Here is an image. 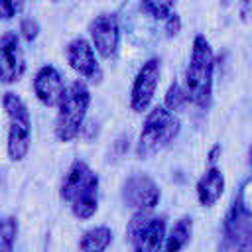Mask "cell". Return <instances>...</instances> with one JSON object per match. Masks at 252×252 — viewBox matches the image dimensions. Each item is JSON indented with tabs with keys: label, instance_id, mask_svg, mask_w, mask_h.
<instances>
[{
	"label": "cell",
	"instance_id": "5",
	"mask_svg": "<svg viewBox=\"0 0 252 252\" xmlns=\"http://www.w3.org/2000/svg\"><path fill=\"white\" fill-rule=\"evenodd\" d=\"M2 106L8 116V158L12 161H22L30 152L32 142V116L26 102L12 91L2 94Z\"/></svg>",
	"mask_w": 252,
	"mask_h": 252
},
{
	"label": "cell",
	"instance_id": "12",
	"mask_svg": "<svg viewBox=\"0 0 252 252\" xmlns=\"http://www.w3.org/2000/svg\"><path fill=\"white\" fill-rule=\"evenodd\" d=\"M89 33L100 57L110 59L116 55L118 45H120V24L114 14H108V12L98 14L89 24Z\"/></svg>",
	"mask_w": 252,
	"mask_h": 252
},
{
	"label": "cell",
	"instance_id": "27",
	"mask_svg": "<svg viewBox=\"0 0 252 252\" xmlns=\"http://www.w3.org/2000/svg\"><path fill=\"white\" fill-rule=\"evenodd\" d=\"M51 2H59V0H51Z\"/></svg>",
	"mask_w": 252,
	"mask_h": 252
},
{
	"label": "cell",
	"instance_id": "2",
	"mask_svg": "<svg viewBox=\"0 0 252 252\" xmlns=\"http://www.w3.org/2000/svg\"><path fill=\"white\" fill-rule=\"evenodd\" d=\"M213 71H215V55L209 39L203 33L193 37L189 65L185 69V91L189 102L199 106L201 110L211 108L213 100Z\"/></svg>",
	"mask_w": 252,
	"mask_h": 252
},
{
	"label": "cell",
	"instance_id": "1",
	"mask_svg": "<svg viewBox=\"0 0 252 252\" xmlns=\"http://www.w3.org/2000/svg\"><path fill=\"white\" fill-rule=\"evenodd\" d=\"M59 197L69 205L75 219L89 220L98 211V173L87 161L75 159L61 181Z\"/></svg>",
	"mask_w": 252,
	"mask_h": 252
},
{
	"label": "cell",
	"instance_id": "11",
	"mask_svg": "<svg viewBox=\"0 0 252 252\" xmlns=\"http://www.w3.org/2000/svg\"><path fill=\"white\" fill-rule=\"evenodd\" d=\"M94 45L85 39V37H73L67 45H65V59L69 63V67L79 73L83 79H89L93 83H98L102 79V71L100 65L96 61L94 55Z\"/></svg>",
	"mask_w": 252,
	"mask_h": 252
},
{
	"label": "cell",
	"instance_id": "14",
	"mask_svg": "<svg viewBox=\"0 0 252 252\" xmlns=\"http://www.w3.org/2000/svg\"><path fill=\"white\" fill-rule=\"evenodd\" d=\"M224 173L220 171V167L211 165L205 169V173L199 177L195 193H197V201L201 207H213L217 205V201L222 197L224 193Z\"/></svg>",
	"mask_w": 252,
	"mask_h": 252
},
{
	"label": "cell",
	"instance_id": "15",
	"mask_svg": "<svg viewBox=\"0 0 252 252\" xmlns=\"http://www.w3.org/2000/svg\"><path fill=\"white\" fill-rule=\"evenodd\" d=\"M191 236H193V219L191 217H181L169 228L161 252H183L187 248V244L191 242Z\"/></svg>",
	"mask_w": 252,
	"mask_h": 252
},
{
	"label": "cell",
	"instance_id": "9",
	"mask_svg": "<svg viewBox=\"0 0 252 252\" xmlns=\"http://www.w3.org/2000/svg\"><path fill=\"white\" fill-rule=\"evenodd\" d=\"M159 199H161L159 185L146 173H134L122 185V201L126 203V207L134 209L136 213L156 209Z\"/></svg>",
	"mask_w": 252,
	"mask_h": 252
},
{
	"label": "cell",
	"instance_id": "10",
	"mask_svg": "<svg viewBox=\"0 0 252 252\" xmlns=\"http://www.w3.org/2000/svg\"><path fill=\"white\" fill-rule=\"evenodd\" d=\"M26 73V57L16 32H4L0 37V79L4 85L18 83Z\"/></svg>",
	"mask_w": 252,
	"mask_h": 252
},
{
	"label": "cell",
	"instance_id": "3",
	"mask_svg": "<svg viewBox=\"0 0 252 252\" xmlns=\"http://www.w3.org/2000/svg\"><path fill=\"white\" fill-rule=\"evenodd\" d=\"M89 104H91V91L87 83L79 79L69 83L57 106V116H55V126H53L55 138L59 142L67 144L81 134Z\"/></svg>",
	"mask_w": 252,
	"mask_h": 252
},
{
	"label": "cell",
	"instance_id": "4",
	"mask_svg": "<svg viewBox=\"0 0 252 252\" xmlns=\"http://www.w3.org/2000/svg\"><path fill=\"white\" fill-rule=\"evenodd\" d=\"M179 130H181V122L171 110H167L163 104L154 106L146 114V120L138 136V144H136L138 158L148 159L159 154L179 136Z\"/></svg>",
	"mask_w": 252,
	"mask_h": 252
},
{
	"label": "cell",
	"instance_id": "18",
	"mask_svg": "<svg viewBox=\"0 0 252 252\" xmlns=\"http://www.w3.org/2000/svg\"><path fill=\"white\" fill-rule=\"evenodd\" d=\"M18 219L8 215L0 222V252H14L18 240Z\"/></svg>",
	"mask_w": 252,
	"mask_h": 252
},
{
	"label": "cell",
	"instance_id": "23",
	"mask_svg": "<svg viewBox=\"0 0 252 252\" xmlns=\"http://www.w3.org/2000/svg\"><path fill=\"white\" fill-rule=\"evenodd\" d=\"M240 16L242 20L252 18V0H240Z\"/></svg>",
	"mask_w": 252,
	"mask_h": 252
},
{
	"label": "cell",
	"instance_id": "13",
	"mask_svg": "<svg viewBox=\"0 0 252 252\" xmlns=\"http://www.w3.org/2000/svg\"><path fill=\"white\" fill-rule=\"evenodd\" d=\"M33 94L43 106H59L67 87L63 83L61 73L53 65H43L33 75Z\"/></svg>",
	"mask_w": 252,
	"mask_h": 252
},
{
	"label": "cell",
	"instance_id": "19",
	"mask_svg": "<svg viewBox=\"0 0 252 252\" xmlns=\"http://www.w3.org/2000/svg\"><path fill=\"white\" fill-rule=\"evenodd\" d=\"M187 104H189V96H187L185 87H181L177 81H173V83L167 87L163 106L175 114V112H181V110H183Z\"/></svg>",
	"mask_w": 252,
	"mask_h": 252
},
{
	"label": "cell",
	"instance_id": "6",
	"mask_svg": "<svg viewBox=\"0 0 252 252\" xmlns=\"http://www.w3.org/2000/svg\"><path fill=\"white\" fill-rule=\"evenodd\" d=\"M219 252H252V209L242 193L232 201L222 220Z\"/></svg>",
	"mask_w": 252,
	"mask_h": 252
},
{
	"label": "cell",
	"instance_id": "21",
	"mask_svg": "<svg viewBox=\"0 0 252 252\" xmlns=\"http://www.w3.org/2000/svg\"><path fill=\"white\" fill-rule=\"evenodd\" d=\"M26 0H0V18L2 20H12L16 14L24 10Z\"/></svg>",
	"mask_w": 252,
	"mask_h": 252
},
{
	"label": "cell",
	"instance_id": "8",
	"mask_svg": "<svg viewBox=\"0 0 252 252\" xmlns=\"http://www.w3.org/2000/svg\"><path fill=\"white\" fill-rule=\"evenodd\" d=\"M159 73H161V63L158 57H150L138 69L130 89V108L134 112L142 114L150 108L159 85Z\"/></svg>",
	"mask_w": 252,
	"mask_h": 252
},
{
	"label": "cell",
	"instance_id": "26",
	"mask_svg": "<svg viewBox=\"0 0 252 252\" xmlns=\"http://www.w3.org/2000/svg\"><path fill=\"white\" fill-rule=\"evenodd\" d=\"M222 4H228V0H222Z\"/></svg>",
	"mask_w": 252,
	"mask_h": 252
},
{
	"label": "cell",
	"instance_id": "24",
	"mask_svg": "<svg viewBox=\"0 0 252 252\" xmlns=\"http://www.w3.org/2000/svg\"><path fill=\"white\" fill-rule=\"evenodd\" d=\"M220 154H222V146H220V144H215V146L209 150V158H207V159H209V163H211V165H215V161L220 158Z\"/></svg>",
	"mask_w": 252,
	"mask_h": 252
},
{
	"label": "cell",
	"instance_id": "22",
	"mask_svg": "<svg viewBox=\"0 0 252 252\" xmlns=\"http://www.w3.org/2000/svg\"><path fill=\"white\" fill-rule=\"evenodd\" d=\"M181 32V16L177 12H173L167 20H165V35L167 37H175Z\"/></svg>",
	"mask_w": 252,
	"mask_h": 252
},
{
	"label": "cell",
	"instance_id": "25",
	"mask_svg": "<svg viewBox=\"0 0 252 252\" xmlns=\"http://www.w3.org/2000/svg\"><path fill=\"white\" fill-rule=\"evenodd\" d=\"M250 163H252V148H250Z\"/></svg>",
	"mask_w": 252,
	"mask_h": 252
},
{
	"label": "cell",
	"instance_id": "7",
	"mask_svg": "<svg viewBox=\"0 0 252 252\" xmlns=\"http://www.w3.org/2000/svg\"><path fill=\"white\" fill-rule=\"evenodd\" d=\"M165 236V219L152 217L150 211L134 213L126 224V242L132 252H161Z\"/></svg>",
	"mask_w": 252,
	"mask_h": 252
},
{
	"label": "cell",
	"instance_id": "16",
	"mask_svg": "<svg viewBox=\"0 0 252 252\" xmlns=\"http://www.w3.org/2000/svg\"><path fill=\"white\" fill-rule=\"evenodd\" d=\"M112 244V230L104 224L85 230L79 238V252H106Z\"/></svg>",
	"mask_w": 252,
	"mask_h": 252
},
{
	"label": "cell",
	"instance_id": "20",
	"mask_svg": "<svg viewBox=\"0 0 252 252\" xmlns=\"http://www.w3.org/2000/svg\"><path fill=\"white\" fill-rule=\"evenodd\" d=\"M39 35V24L35 18H24L20 24V37L28 43L35 41V37Z\"/></svg>",
	"mask_w": 252,
	"mask_h": 252
},
{
	"label": "cell",
	"instance_id": "17",
	"mask_svg": "<svg viewBox=\"0 0 252 252\" xmlns=\"http://www.w3.org/2000/svg\"><path fill=\"white\" fill-rule=\"evenodd\" d=\"M177 0H140V10L154 20H167L175 12Z\"/></svg>",
	"mask_w": 252,
	"mask_h": 252
}]
</instances>
